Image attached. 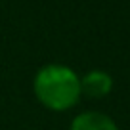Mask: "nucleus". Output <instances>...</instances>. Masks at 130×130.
Instances as JSON below:
<instances>
[{"instance_id": "f257e3e1", "label": "nucleus", "mask_w": 130, "mask_h": 130, "mask_svg": "<svg viewBox=\"0 0 130 130\" xmlns=\"http://www.w3.org/2000/svg\"><path fill=\"white\" fill-rule=\"evenodd\" d=\"M37 100L52 111H67L80 100V77L71 67L59 63L44 65L32 80Z\"/></svg>"}, {"instance_id": "f03ea898", "label": "nucleus", "mask_w": 130, "mask_h": 130, "mask_svg": "<svg viewBox=\"0 0 130 130\" xmlns=\"http://www.w3.org/2000/svg\"><path fill=\"white\" fill-rule=\"evenodd\" d=\"M113 88V78L109 73L102 69H94L90 73H86L80 78V92L82 96H88L92 100H100L105 98Z\"/></svg>"}, {"instance_id": "7ed1b4c3", "label": "nucleus", "mask_w": 130, "mask_h": 130, "mask_svg": "<svg viewBox=\"0 0 130 130\" xmlns=\"http://www.w3.org/2000/svg\"><path fill=\"white\" fill-rule=\"evenodd\" d=\"M69 130H119V126L102 111H84L73 119Z\"/></svg>"}]
</instances>
